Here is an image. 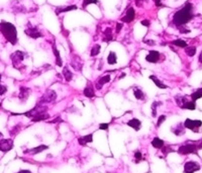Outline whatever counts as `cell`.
<instances>
[{"instance_id":"1","label":"cell","mask_w":202,"mask_h":173,"mask_svg":"<svg viewBox=\"0 0 202 173\" xmlns=\"http://www.w3.org/2000/svg\"><path fill=\"white\" fill-rule=\"evenodd\" d=\"M193 17H194V14H193V5L190 2H187L183 8H181V9L178 10L174 14L173 18H172V23H174L176 28H180L187 24Z\"/></svg>"},{"instance_id":"2","label":"cell","mask_w":202,"mask_h":173,"mask_svg":"<svg viewBox=\"0 0 202 173\" xmlns=\"http://www.w3.org/2000/svg\"><path fill=\"white\" fill-rule=\"evenodd\" d=\"M0 32L5 38V40L14 46L17 43V31L14 24L2 20L0 23Z\"/></svg>"},{"instance_id":"3","label":"cell","mask_w":202,"mask_h":173,"mask_svg":"<svg viewBox=\"0 0 202 173\" xmlns=\"http://www.w3.org/2000/svg\"><path fill=\"white\" fill-rule=\"evenodd\" d=\"M27 54L23 53L22 51H15L14 53H12L10 55V60L12 63V66H13L15 69L19 71H22L23 69H25V65L23 64L24 58Z\"/></svg>"},{"instance_id":"4","label":"cell","mask_w":202,"mask_h":173,"mask_svg":"<svg viewBox=\"0 0 202 173\" xmlns=\"http://www.w3.org/2000/svg\"><path fill=\"white\" fill-rule=\"evenodd\" d=\"M198 148L195 143H188L183 146H180L178 149V153L180 155H188V154H196Z\"/></svg>"},{"instance_id":"5","label":"cell","mask_w":202,"mask_h":173,"mask_svg":"<svg viewBox=\"0 0 202 173\" xmlns=\"http://www.w3.org/2000/svg\"><path fill=\"white\" fill-rule=\"evenodd\" d=\"M48 111V106L45 105V104H41V103H37V104L31 110H28L27 112H24V115L27 116V118H33V116L38 115L41 114H45V112Z\"/></svg>"},{"instance_id":"6","label":"cell","mask_w":202,"mask_h":173,"mask_svg":"<svg viewBox=\"0 0 202 173\" xmlns=\"http://www.w3.org/2000/svg\"><path fill=\"white\" fill-rule=\"evenodd\" d=\"M58 95L54 90H47V91L42 94V96L40 98V101L37 103H41V104H45V103H51L54 102L56 99H57Z\"/></svg>"},{"instance_id":"7","label":"cell","mask_w":202,"mask_h":173,"mask_svg":"<svg viewBox=\"0 0 202 173\" xmlns=\"http://www.w3.org/2000/svg\"><path fill=\"white\" fill-rule=\"evenodd\" d=\"M25 34L28 36L29 38H33V40H37V38H42L44 37V34L42 33V32L38 29L37 27H33L31 23H27V28L24 31Z\"/></svg>"},{"instance_id":"8","label":"cell","mask_w":202,"mask_h":173,"mask_svg":"<svg viewBox=\"0 0 202 173\" xmlns=\"http://www.w3.org/2000/svg\"><path fill=\"white\" fill-rule=\"evenodd\" d=\"M202 126V122L199 120H190L187 119L185 122H184V127L185 129H189L193 131L194 133H198L199 128Z\"/></svg>"},{"instance_id":"9","label":"cell","mask_w":202,"mask_h":173,"mask_svg":"<svg viewBox=\"0 0 202 173\" xmlns=\"http://www.w3.org/2000/svg\"><path fill=\"white\" fill-rule=\"evenodd\" d=\"M200 170V165L195 161H188L184 165V173H194Z\"/></svg>"},{"instance_id":"10","label":"cell","mask_w":202,"mask_h":173,"mask_svg":"<svg viewBox=\"0 0 202 173\" xmlns=\"http://www.w3.org/2000/svg\"><path fill=\"white\" fill-rule=\"evenodd\" d=\"M13 148V140L12 139H3L0 141V151L6 153Z\"/></svg>"},{"instance_id":"11","label":"cell","mask_w":202,"mask_h":173,"mask_svg":"<svg viewBox=\"0 0 202 173\" xmlns=\"http://www.w3.org/2000/svg\"><path fill=\"white\" fill-rule=\"evenodd\" d=\"M160 57H161V54L159 53L158 51H150V53L147 55V57H145V61L149 62V63H153V64H156L159 62V60H160Z\"/></svg>"},{"instance_id":"12","label":"cell","mask_w":202,"mask_h":173,"mask_svg":"<svg viewBox=\"0 0 202 173\" xmlns=\"http://www.w3.org/2000/svg\"><path fill=\"white\" fill-rule=\"evenodd\" d=\"M71 66L75 69L76 71H81L83 68V62L79 56L77 55H73L72 56V60H71Z\"/></svg>"},{"instance_id":"13","label":"cell","mask_w":202,"mask_h":173,"mask_svg":"<svg viewBox=\"0 0 202 173\" xmlns=\"http://www.w3.org/2000/svg\"><path fill=\"white\" fill-rule=\"evenodd\" d=\"M135 17V10L134 9V7H130L126 10V15L121 18V21L122 23H131V21H134Z\"/></svg>"},{"instance_id":"14","label":"cell","mask_w":202,"mask_h":173,"mask_svg":"<svg viewBox=\"0 0 202 173\" xmlns=\"http://www.w3.org/2000/svg\"><path fill=\"white\" fill-rule=\"evenodd\" d=\"M31 94V89L25 86H21L19 88V93H18V98L21 102H25L27 100V98Z\"/></svg>"},{"instance_id":"15","label":"cell","mask_w":202,"mask_h":173,"mask_svg":"<svg viewBox=\"0 0 202 173\" xmlns=\"http://www.w3.org/2000/svg\"><path fill=\"white\" fill-rule=\"evenodd\" d=\"M47 149H49V146H47V145H41V146L34 147V148H32V149L25 150V151H24V154L36 155V154H38V153H42V151H45V150H47Z\"/></svg>"},{"instance_id":"16","label":"cell","mask_w":202,"mask_h":173,"mask_svg":"<svg viewBox=\"0 0 202 173\" xmlns=\"http://www.w3.org/2000/svg\"><path fill=\"white\" fill-rule=\"evenodd\" d=\"M110 80H111L110 75H104L103 77H101V78H99V79L97 80V82L95 83V88H96L97 90L102 89L103 85L106 84V83H108V82H109Z\"/></svg>"},{"instance_id":"17","label":"cell","mask_w":202,"mask_h":173,"mask_svg":"<svg viewBox=\"0 0 202 173\" xmlns=\"http://www.w3.org/2000/svg\"><path fill=\"white\" fill-rule=\"evenodd\" d=\"M52 50H53V54L55 55L56 64H57V66L62 67V66H63V61H62L61 55H60V52H59V50L57 49V46H56V44H53V46H52Z\"/></svg>"},{"instance_id":"18","label":"cell","mask_w":202,"mask_h":173,"mask_svg":"<svg viewBox=\"0 0 202 173\" xmlns=\"http://www.w3.org/2000/svg\"><path fill=\"white\" fill-rule=\"evenodd\" d=\"M172 132H173L176 136H182L185 134V127H184V124L182 123H178L175 127L172 128Z\"/></svg>"},{"instance_id":"19","label":"cell","mask_w":202,"mask_h":173,"mask_svg":"<svg viewBox=\"0 0 202 173\" xmlns=\"http://www.w3.org/2000/svg\"><path fill=\"white\" fill-rule=\"evenodd\" d=\"M127 126L132 128L135 131L139 132L140 130V127H141V122L137 119H131V120H128L127 122Z\"/></svg>"},{"instance_id":"20","label":"cell","mask_w":202,"mask_h":173,"mask_svg":"<svg viewBox=\"0 0 202 173\" xmlns=\"http://www.w3.org/2000/svg\"><path fill=\"white\" fill-rule=\"evenodd\" d=\"M150 79H151L155 85L157 86V87H159L160 89H167L168 88V85H166L165 83H163V82L158 78V77L156 75H150Z\"/></svg>"},{"instance_id":"21","label":"cell","mask_w":202,"mask_h":173,"mask_svg":"<svg viewBox=\"0 0 202 173\" xmlns=\"http://www.w3.org/2000/svg\"><path fill=\"white\" fill-rule=\"evenodd\" d=\"M83 94L85 95L86 97H88V98H92L95 96V91H94V88H93V86L88 83L87 86L84 88L83 90Z\"/></svg>"},{"instance_id":"22","label":"cell","mask_w":202,"mask_h":173,"mask_svg":"<svg viewBox=\"0 0 202 173\" xmlns=\"http://www.w3.org/2000/svg\"><path fill=\"white\" fill-rule=\"evenodd\" d=\"M93 141V134H89L83 137H80L78 139V143L81 146H86L88 143H91Z\"/></svg>"},{"instance_id":"23","label":"cell","mask_w":202,"mask_h":173,"mask_svg":"<svg viewBox=\"0 0 202 173\" xmlns=\"http://www.w3.org/2000/svg\"><path fill=\"white\" fill-rule=\"evenodd\" d=\"M113 36H112V29L110 28H107L104 33H103V38L102 41L105 42V43H109L110 41H112Z\"/></svg>"},{"instance_id":"24","label":"cell","mask_w":202,"mask_h":173,"mask_svg":"<svg viewBox=\"0 0 202 173\" xmlns=\"http://www.w3.org/2000/svg\"><path fill=\"white\" fill-rule=\"evenodd\" d=\"M134 95L137 100H145V92L143 91V89L140 87H135L134 89Z\"/></svg>"},{"instance_id":"25","label":"cell","mask_w":202,"mask_h":173,"mask_svg":"<svg viewBox=\"0 0 202 173\" xmlns=\"http://www.w3.org/2000/svg\"><path fill=\"white\" fill-rule=\"evenodd\" d=\"M63 76H64V78H65V80L67 82L72 81V79H73V73H72V71L70 70V69H69L68 66H65V67L63 68Z\"/></svg>"},{"instance_id":"26","label":"cell","mask_w":202,"mask_h":173,"mask_svg":"<svg viewBox=\"0 0 202 173\" xmlns=\"http://www.w3.org/2000/svg\"><path fill=\"white\" fill-rule=\"evenodd\" d=\"M50 116H51V115H50L49 114H47V112H45V114H41L36 115V116H33V118H32V122H33V123L42 122V120H49Z\"/></svg>"},{"instance_id":"27","label":"cell","mask_w":202,"mask_h":173,"mask_svg":"<svg viewBox=\"0 0 202 173\" xmlns=\"http://www.w3.org/2000/svg\"><path fill=\"white\" fill-rule=\"evenodd\" d=\"M77 5H70V6H66V7H58L56 9V14H60V13H63V12H68V11H71V10H76L77 9Z\"/></svg>"},{"instance_id":"28","label":"cell","mask_w":202,"mask_h":173,"mask_svg":"<svg viewBox=\"0 0 202 173\" xmlns=\"http://www.w3.org/2000/svg\"><path fill=\"white\" fill-rule=\"evenodd\" d=\"M165 145V143L163 140H161L160 138H154L153 141H152V146L154 147V148H156V149H161L163 146Z\"/></svg>"},{"instance_id":"29","label":"cell","mask_w":202,"mask_h":173,"mask_svg":"<svg viewBox=\"0 0 202 173\" xmlns=\"http://www.w3.org/2000/svg\"><path fill=\"white\" fill-rule=\"evenodd\" d=\"M107 62H108L109 65H114V64H116V62H117V57H116V54H115L113 51L109 52L108 56H107Z\"/></svg>"},{"instance_id":"30","label":"cell","mask_w":202,"mask_h":173,"mask_svg":"<svg viewBox=\"0 0 202 173\" xmlns=\"http://www.w3.org/2000/svg\"><path fill=\"white\" fill-rule=\"evenodd\" d=\"M183 109H189V110H194L196 109V103L193 100H187L181 107Z\"/></svg>"},{"instance_id":"31","label":"cell","mask_w":202,"mask_h":173,"mask_svg":"<svg viewBox=\"0 0 202 173\" xmlns=\"http://www.w3.org/2000/svg\"><path fill=\"white\" fill-rule=\"evenodd\" d=\"M188 100L187 99V97L186 96H183V95H176L175 96V101H176V103L179 105V107L181 109V107L183 106V104L185 103L186 101Z\"/></svg>"},{"instance_id":"32","label":"cell","mask_w":202,"mask_h":173,"mask_svg":"<svg viewBox=\"0 0 202 173\" xmlns=\"http://www.w3.org/2000/svg\"><path fill=\"white\" fill-rule=\"evenodd\" d=\"M200 98H202V87L195 90V91L191 94V99L193 101L198 100V99H200Z\"/></svg>"},{"instance_id":"33","label":"cell","mask_w":202,"mask_h":173,"mask_svg":"<svg viewBox=\"0 0 202 173\" xmlns=\"http://www.w3.org/2000/svg\"><path fill=\"white\" fill-rule=\"evenodd\" d=\"M100 51H101V46H100V45H98V44L94 45V46L91 48V52H90V56H91V57H95V56L99 55Z\"/></svg>"},{"instance_id":"34","label":"cell","mask_w":202,"mask_h":173,"mask_svg":"<svg viewBox=\"0 0 202 173\" xmlns=\"http://www.w3.org/2000/svg\"><path fill=\"white\" fill-rule=\"evenodd\" d=\"M160 105H162L161 101H154L152 103V115L154 118L157 116V109H158V106H160Z\"/></svg>"},{"instance_id":"35","label":"cell","mask_w":202,"mask_h":173,"mask_svg":"<svg viewBox=\"0 0 202 173\" xmlns=\"http://www.w3.org/2000/svg\"><path fill=\"white\" fill-rule=\"evenodd\" d=\"M185 53L189 57H193L196 54V47H186L185 48Z\"/></svg>"},{"instance_id":"36","label":"cell","mask_w":202,"mask_h":173,"mask_svg":"<svg viewBox=\"0 0 202 173\" xmlns=\"http://www.w3.org/2000/svg\"><path fill=\"white\" fill-rule=\"evenodd\" d=\"M172 44H173L174 46L179 47V48H186V47H188L187 43L185 41H183V40H175V41L172 42Z\"/></svg>"},{"instance_id":"37","label":"cell","mask_w":202,"mask_h":173,"mask_svg":"<svg viewBox=\"0 0 202 173\" xmlns=\"http://www.w3.org/2000/svg\"><path fill=\"white\" fill-rule=\"evenodd\" d=\"M90 4H98V0H83V3H82V8L85 9L86 7Z\"/></svg>"},{"instance_id":"38","label":"cell","mask_w":202,"mask_h":173,"mask_svg":"<svg viewBox=\"0 0 202 173\" xmlns=\"http://www.w3.org/2000/svg\"><path fill=\"white\" fill-rule=\"evenodd\" d=\"M161 150H162V153L164 154V155H168L169 153H172V152H174V149H172L170 146H163L162 148H161Z\"/></svg>"},{"instance_id":"39","label":"cell","mask_w":202,"mask_h":173,"mask_svg":"<svg viewBox=\"0 0 202 173\" xmlns=\"http://www.w3.org/2000/svg\"><path fill=\"white\" fill-rule=\"evenodd\" d=\"M135 163H140L141 160H143V154H141V152H140V151H135Z\"/></svg>"},{"instance_id":"40","label":"cell","mask_w":202,"mask_h":173,"mask_svg":"<svg viewBox=\"0 0 202 173\" xmlns=\"http://www.w3.org/2000/svg\"><path fill=\"white\" fill-rule=\"evenodd\" d=\"M166 120H167V116H166V115H164V114L160 115V116H159V119H158V122H157L156 127H157V128L161 127V125H162L163 123H164Z\"/></svg>"},{"instance_id":"41","label":"cell","mask_w":202,"mask_h":173,"mask_svg":"<svg viewBox=\"0 0 202 173\" xmlns=\"http://www.w3.org/2000/svg\"><path fill=\"white\" fill-rule=\"evenodd\" d=\"M18 132H20V126H19V125H18V126H16V127H14V128L11 129V131H10V136H15Z\"/></svg>"},{"instance_id":"42","label":"cell","mask_w":202,"mask_h":173,"mask_svg":"<svg viewBox=\"0 0 202 173\" xmlns=\"http://www.w3.org/2000/svg\"><path fill=\"white\" fill-rule=\"evenodd\" d=\"M7 92V86L5 85H2V84H0V95H4Z\"/></svg>"},{"instance_id":"43","label":"cell","mask_w":202,"mask_h":173,"mask_svg":"<svg viewBox=\"0 0 202 173\" xmlns=\"http://www.w3.org/2000/svg\"><path fill=\"white\" fill-rule=\"evenodd\" d=\"M108 127H109V124H107V123H105V124H100V125H99V129H100V130H103V131H107V129H108Z\"/></svg>"},{"instance_id":"44","label":"cell","mask_w":202,"mask_h":173,"mask_svg":"<svg viewBox=\"0 0 202 173\" xmlns=\"http://www.w3.org/2000/svg\"><path fill=\"white\" fill-rule=\"evenodd\" d=\"M122 27H123L122 23H117V24H116V28H115V32H116V33H120V31H121Z\"/></svg>"},{"instance_id":"45","label":"cell","mask_w":202,"mask_h":173,"mask_svg":"<svg viewBox=\"0 0 202 173\" xmlns=\"http://www.w3.org/2000/svg\"><path fill=\"white\" fill-rule=\"evenodd\" d=\"M63 122V120L60 118V116H58L57 119H55V120H53L52 122H50V124H56V123H62Z\"/></svg>"},{"instance_id":"46","label":"cell","mask_w":202,"mask_h":173,"mask_svg":"<svg viewBox=\"0 0 202 173\" xmlns=\"http://www.w3.org/2000/svg\"><path fill=\"white\" fill-rule=\"evenodd\" d=\"M140 23L144 25V27H150V20H148V19H145V20H141L140 21Z\"/></svg>"},{"instance_id":"47","label":"cell","mask_w":202,"mask_h":173,"mask_svg":"<svg viewBox=\"0 0 202 173\" xmlns=\"http://www.w3.org/2000/svg\"><path fill=\"white\" fill-rule=\"evenodd\" d=\"M145 1V0H135V5L137 7H140L141 5H143V3Z\"/></svg>"},{"instance_id":"48","label":"cell","mask_w":202,"mask_h":173,"mask_svg":"<svg viewBox=\"0 0 202 173\" xmlns=\"http://www.w3.org/2000/svg\"><path fill=\"white\" fill-rule=\"evenodd\" d=\"M145 43L147 45H150V46H155V45H156V43H155L154 41H152V40H145Z\"/></svg>"},{"instance_id":"49","label":"cell","mask_w":202,"mask_h":173,"mask_svg":"<svg viewBox=\"0 0 202 173\" xmlns=\"http://www.w3.org/2000/svg\"><path fill=\"white\" fill-rule=\"evenodd\" d=\"M155 1V4H156V6H158V7H162V6H164L162 4V2H161V0H154Z\"/></svg>"},{"instance_id":"50","label":"cell","mask_w":202,"mask_h":173,"mask_svg":"<svg viewBox=\"0 0 202 173\" xmlns=\"http://www.w3.org/2000/svg\"><path fill=\"white\" fill-rule=\"evenodd\" d=\"M16 173H32L31 170H20V171H18V172H16Z\"/></svg>"},{"instance_id":"51","label":"cell","mask_w":202,"mask_h":173,"mask_svg":"<svg viewBox=\"0 0 202 173\" xmlns=\"http://www.w3.org/2000/svg\"><path fill=\"white\" fill-rule=\"evenodd\" d=\"M197 148H198V150H200V149H202V139H201V141L197 144Z\"/></svg>"},{"instance_id":"52","label":"cell","mask_w":202,"mask_h":173,"mask_svg":"<svg viewBox=\"0 0 202 173\" xmlns=\"http://www.w3.org/2000/svg\"><path fill=\"white\" fill-rule=\"evenodd\" d=\"M198 61H199V63L202 64V51H201V53H200L199 57H198Z\"/></svg>"},{"instance_id":"53","label":"cell","mask_w":202,"mask_h":173,"mask_svg":"<svg viewBox=\"0 0 202 173\" xmlns=\"http://www.w3.org/2000/svg\"><path fill=\"white\" fill-rule=\"evenodd\" d=\"M0 82H1V74H0Z\"/></svg>"},{"instance_id":"54","label":"cell","mask_w":202,"mask_h":173,"mask_svg":"<svg viewBox=\"0 0 202 173\" xmlns=\"http://www.w3.org/2000/svg\"><path fill=\"white\" fill-rule=\"evenodd\" d=\"M1 137H2V134H1V133H0V138H1Z\"/></svg>"}]
</instances>
